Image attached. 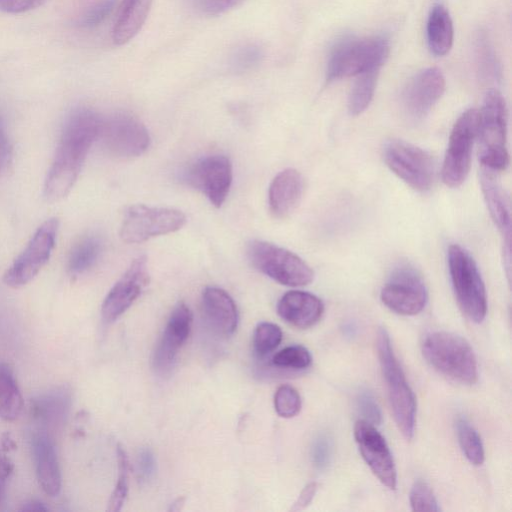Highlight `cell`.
Wrapping results in <instances>:
<instances>
[{
  "label": "cell",
  "mask_w": 512,
  "mask_h": 512,
  "mask_svg": "<svg viewBox=\"0 0 512 512\" xmlns=\"http://www.w3.org/2000/svg\"><path fill=\"white\" fill-rule=\"evenodd\" d=\"M115 5L116 0H96L78 17V25L84 28L98 26L112 13Z\"/></svg>",
  "instance_id": "35"
},
{
  "label": "cell",
  "mask_w": 512,
  "mask_h": 512,
  "mask_svg": "<svg viewBox=\"0 0 512 512\" xmlns=\"http://www.w3.org/2000/svg\"><path fill=\"white\" fill-rule=\"evenodd\" d=\"M384 161L388 168L412 189L429 190L435 178V164L425 150L400 139L385 144Z\"/></svg>",
  "instance_id": "12"
},
{
  "label": "cell",
  "mask_w": 512,
  "mask_h": 512,
  "mask_svg": "<svg viewBox=\"0 0 512 512\" xmlns=\"http://www.w3.org/2000/svg\"><path fill=\"white\" fill-rule=\"evenodd\" d=\"M21 511H47L48 507L40 501L30 500L22 505Z\"/></svg>",
  "instance_id": "46"
},
{
  "label": "cell",
  "mask_w": 512,
  "mask_h": 512,
  "mask_svg": "<svg viewBox=\"0 0 512 512\" xmlns=\"http://www.w3.org/2000/svg\"><path fill=\"white\" fill-rule=\"evenodd\" d=\"M233 179L230 159L221 154H213L197 160L186 173V181L201 191L215 207L225 202Z\"/></svg>",
  "instance_id": "14"
},
{
  "label": "cell",
  "mask_w": 512,
  "mask_h": 512,
  "mask_svg": "<svg viewBox=\"0 0 512 512\" xmlns=\"http://www.w3.org/2000/svg\"><path fill=\"white\" fill-rule=\"evenodd\" d=\"M457 437L465 457L474 465L484 462L485 453L480 435L465 419L458 418L456 422Z\"/></svg>",
  "instance_id": "29"
},
{
  "label": "cell",
  "mask_w": 512,
  "mask_h": 512,
  "mask_svg": "<svg viewBox=\"0 0 512 512\" xmlns=\"http://www.w3.org/2000/svg\"><path fill=\"white\" fill-rule=\"evenodd\" d=\"M445 91V78L438 68H427L408 83L402 94V107L408 118L423 119Z\"/></svg>",
  "instance_id": "18"
},
{
  "label": "cell",
  "mask_w": 512,
  "mask_h": 512,
  "mask_svg": "<svg viewBox=\"0 0 512 512\" xmlns=\"http://www.w3.org/2000/svg\"><path fill=\"white\" fill-rule=\"evenodd\" d=\"M381 301L391 311L405 316L420 313L427 302L425 283L418 271L401 264L392 272L381 290Z\"/></svg>",
  "instance_id": "13"
},
{
  "label": "cell",
  "mask_w": 512,
  "mask_h": 512,
  "mask_svg": "<svg viewBox=\"0 0 512 512\" xmlns=\"http://www.w3.org/2000/svg\"><path fill=\"white\" fill-rule=\"evenodd\" d=\"M301 397L298 391L290 385H281L274 395L276 413L283 418H292L301 410Z\"/></svg>",
  "instance_id": "34"
},
{
  "label": "cell",
  "mask_w": 512,
  "mask_h": 512,
  "mask_svg": "<svg viewBox=\"0 0 512 512\" xmlns=\"http://www.w3.org/2000/svg\"><path fill=\"white\" fill-rule=\"evenodd\" d=\"M98 139L109 154L118 158L142 155L151 141L145 125L136 116L124 111L101 118Z\"/></svg>",
  "instance_id": "8"
},
{
  "label": "cell",
  "mask_w": 512,
  "mask_h": 512,
  "mask_svg": "<svg viewBox=\"0 0 512 512\" xmlns=\"http://www.w3.org/2000/svg\"><path fill=\"white\" fill-rule=\"evenodd\" d=\"M310 352L301 345H291L277 352L273 358L274 366L282 369L302 370L310 366Z\"/></svg>",
  "instance_id": "33"
},
{
  "label": "cell",
  "mask_w": 512,
  "mask_h": 512,
  "mask_svg": "<svg viewBox=\"0 0 512 512\" xmlns=\"http://www.w3.org/2000/svg\"><path fill=\"white\" fill-rule=\"evenodd\" d=\"M389 49V41L384 36L342 41L330 54L326 79L330 82L357 76L373 68H381Z\"/></svg>",
  "instance_id": "6"
},
{
  "label": "cell",
  "mask_w": 512,
  "mask_h": 512,
  "mask_svg": "<svg viewBox=\"0 0 512 512\" xmlns=\"http://www.w3.org/2000/svg\"><path fill=\"white\" fill-rule=\"evenodd\" d=\"M427 43L436 56L449 52L453 44V22L448 10L442 4L432 7L426 25Z\"/></svg>",
  "instance_id": "25"
},
{
  "label": "cell",
  "mask_w": 512,
  "mask_h": 512,
  "mask_svg": "<svg viewBox=\"0 0 512 512\" xmlns=\"http://www.w3.org/2000/svg\"><path fill=\"white\" fill-rule=\"evenodd\" d=\"M46 0H0V11L19 14L41 6Z\"/></svg>",
  "instance_id": "43"
},
{
  "label": "cell",
  "mask_w": 512,
  "mask_h": 512,
  "mask_svg": "<svg viewBox=\"0 0 512 512\" xmlns=\"http://www.w3.org/2000/svg\"><path fill=\"white\" fill-rule=\"evenodd\" d=\"M264 58V50L255 43H246L234 50L229 59V68L243 73L257 67Z\"/></svg>",
  "instance_id": "31"
},
{
  "label": "cell",
  "mask_w": 512,
  "mask_h": 512,
  "mask_svg": "<svg viewBox=\"0 0 512 512\" xmlns=\"http://www.w3.org/2000/svg\"><path fill=\"white\" fill-rule=\"evenodd\" d=\"M304 191V180L299 171L287 168L272 180L268 191L271 214L278 219L288 217L299 205Z\"/></svg>",
  "instance_id": "21"
},
{
  "label": "cell",
  "mask_w": 512,
  "mask_h": 512,
  "mask_svg": "<svg viewBox=\"0 0 512 512\" xmlns=\"http://www.w3.org/2000/svg\"><path fill=\"white\" fill-rule=\"evenodd\" d=\"M102 252V241L98 236L89 235L80 239L71 249L67 269L71 275H79L92 268Z\"/></svg>",
  "instance_id": "27"
},
{
  "label": "cell",
  "mask_w": 512,
  "mask_h": 512,
  "mask_svg": "<svg viewBox=\"0 0 512 512\" xmlns=\"http://www.w3.org/2000/svg\"><path fill=\"white\" fill-rule=\"evenodd\" d=\"M102 116L90 108H78L67 118L44 182V196L59 201L73 188L87 154L98 140Z\"/></svg>",
  "instance_id": "1"
},
{
  "label": "cell",
  "mask_w": 512,
  "mask_h": 512,
  "mask_svg": "<svg viewBox=\"0 0 512 512\" xmlns=\"http://www.w3.org/2000/svg\"><path fill=\"white\" fill-rule=\"evenodd\" d=\"M13 160V147L7 132L5 120L0 115V176L10 168Z\"/></svg>",
  "instance_id": "42"
},
{
  "label": "cell",
  "mask_w": 512,
  "mask_h": 512,
  "mask_svg": "<svg viewBox=\"0 0 512 512\" xmlns=\"http://www.w3.org/2000/svg\"><path fill=\"white\" fill-rule=\"evenodd\" d=\"M480 184L489 214L499 229L504 243V259L510 267L511 209L509 197L498 172L481 166Z\"/></svg>",
  "instance_id": "19"
},
{
  "label": "cell",
  "mask_w": 512,
  "mask_h": 512,
  "mask_svg": "<svg viewBox=\"0 0 512 512\" xmlns=\"http://www.w3.org/2000/svg\"><path fill=\"white\" fill-rule=\"evenodd\" d=\"M118 477L114 490L110 496L107 511H120L128 494L129 485V460L125 449L117 445Z\"/></svg>",
  "instance_id": "30"
},
{
  "label": "cell",
  "mask_w": 512,
  "mask_h": 512,
  "mask_svg": "<svg viewBox=\"0 0 512 512\" xmlns=\"http://www.w3.org/2000/svg\"><path fill=\"white\" fill-rule=\"evenodd\" d=\"M193 316L185 303L173 309L153 353V367L159 374L168 373L174 366L179 350L188 339Z\"/></svg>",
  "instance_id": "17"
},
{
  "label": "cell",
  "mask_w": 512,
  "mask_h": 512,
  "mask_svg": "<svg viewBox=\"0 0 512 512\" xmlns=\"http://www.w3.org/2000/svg\"><path fill=\"white\" fill-rule=\"evenodd\" d=\"M244 0H195L197 8L207 16H219L239 6Z\"/></svg>",
  "instance_id": "41"
},
{
  "label": "cell",
  "mask_w": 512,
  "mask_h": 512,
  "mask_svg": "<svg viewBox=\"0 0 512 512\" xmlns=\"http://www.w3.org/2000/svg\"><path fill=\"white\" fill-rule=\"evenodd\" d=\"M24 400L11 367L0 362V418L15 421L22 414Z\"/></svg>",
  "instance_id": "26"
},
{
  "label": "cell",
  "mask_w": 512,
  "mask_h": 512,
  "mask_svg": "<svg viewBox=\"0 0 512 512\" xmlns=\"http://www.w3.org/2000/svg\"><path fill=\"white\" fill-rule=\"evenodd\" d=\"M357 403L360 412L365 418L363 420L373 425H378L381 423V410L375 397L371 392L367 390L360 392L357 398Z\"/></svg>",
  "instance_id": "39"
},
{
  "label": "cell",
  "mask_w": 512,
  "mask_h": 512,
  "mask_svg": "<svg viewBox=\"0 0 512 512\" xmlns=\"http://www.w3.org/2000/svg\"><path fill=\"white\" fill-rule=\"evenodd\" d=\"M317 489L318 484L316 482H311L307 484L299 494L298 499L291 507V511H299L306 508L313 500L317 492Z\"/></svg>",
  "instance_id": "45"
},
{
  "label": "cell",
  "mask_w": 512,
  "mask_h": 512,
  "mask_svg": "<svg viewBox=\"0 0 512 512\" xmlns=\"http://www.w3.org/2000/svg\"><path fill=\"white\" fill-rule=\"evenodd\" d=\"M251 264L276 282L290 287L305 286L313 281L311 267L295 253L261 240L252 241L247 248Z\"/></svg>",
  "instance_id": "7"
},
{
  "label": "cell",
  "mask_w": 512,
  "mask_h": 512,
  "mask_svg": "<svg viewBox=\"0 0 512 512\" xmlns=\"http://www.w3.org/2000/svg\"><path fill=\"white\" fill-rule=\"evenodd\" d=\"M136 471L138 480L141 483L149 482L156 473V459L149 448H142L136 460Z\"/></svg>",
  "instance_id": "40"
},
{
  "label": "cell",
  "mask_w": 512,
  "mask_h": 512,
  "mask_svg": "<svg viewBox=\"0 0 512 512\" xmlns=\"http://www.w3.org/2000/svg\"><path fill=\"white\" fill-rule=\"evenodd\" d=\"M377 351L394 420L403 436L411 439L416 421L415 395L393 352L390 337L383 328L377 334Z\"/></svg>",
  "instance_id": "3"
},
{
  "label": "cell",
  "mask_w": 512,
  "mask_h": 512,
  "mask_svg": "<svg viewBox=\"0 0 512 512\" xmlns=\"http://www.w3.org/2000/svg\"><path fill=\"white\" fill-rule=\"evenodd\" d=\"M448 266L461 310L473 322H482L487 313V294L476 262L463 247L454 244L448 249Z\"/></svg>",
  "instance_id": "5"
},
{
  "label": "cell",
  "mask_w": 512,
  "mask_h": 512,
  "mask_svg": "<svg viewBox=\"0 0 512 512\" xmlns=\"http://www.w3.org/2000/svg\"><path fill=\"white\" fill-rule=\"evenodd\" d=\"M478 157L482 167L497 172L509 163L507 150V106L502 94L489 90L478 111Z\"/></svg>",
  "instance_id": "2"
},
{
  "label": "cell",
  "mask_w": 512,
  "mask_h": 512,
  "mask_svg": "<svg viewBox=\"0 0 512 512\" xmlns=\"http://www.w3.org/2000/svg\"><path fill=\"white\" fill-rule=\"evenodd\" d=\"M422 352L427 362L441 374L468 385L477 381L474 351L461 336L446 331L433 332L425 338Z\"/></svg>",
  "instance_id": "4"
},
{
  "label": "cell",
  "mask_w": 512,
  "mask_h": 512,
  "mask_svg": "<svg viewBox=\"0 0 512 512\" xmlns=\"http://www.w3.org/2000/svg\"><path fill=\"white\" fill-rule=\"evenodd\" d=\"M184 498H178L176 499L170 506L169 511H179L182 509V506L184 505Z\"/></svg>",
  "instance_id": "47"
},
{
  "label": "cell",
  "mask_w": 512,
  "mask_h": 512,
  "mask_svg": "<svg viewBox=\"0 0 512 512\" xmlns=\"http://www.w3.org/2000/svg\"><path fill=\"white\" fill-rule=\"evenodd\" d=\"M202 308L208 324L223 337L231 336L238 326L239 316L232 297L218 287H207L202 293Z\"/></svg>",
  "instance_id": "23"
},
{
  "label": "cell",
  "mask_w": 512,
  "mask_h": 512,
  "mask_svg": "<svg viewBox=\"0 0 512 512\" xmlns=\"http://www.w3.org/2000/svg\"><path fill=\"white\" fill-rule=\"evenodd\" d=\"M477 127L478 110L472 108L463 112L453 125L441 169L442 181L446 186L455 188L466 180Z\"/></svg>",
  "instance_id": "9"
},
{
  "label": "cell",
  "mask_w": 512,
  "mask_h": 512,
  "mask_svg": "<svg viewBox=\"0 0 512 512\" xmlns=\"http://www.w3.org/2000/svg\"><path fill=\"white\" fill-rule=\"evenodd\" d=\"M59 220L50 218L41 224L24 250L6 270L3 281L11 288L31 282L49 261L55 247Z\"/></svg>",
  "instance_id": "10"
},
{
  "label": "cell",
  "mask_w": 512,
  "mask_h": 512,
  "mask_svg": "<svg viewBox=\"0 0 512 512\" xmlns=\"http://www.w3.org/2000/svg\"><path fill=\"white\" fill-rule=\"evenodd\" d=\"M282 340L279 326L270 322L257 325L253 335L254 351L259 357H264L278 347Z\"/></svg>",
  "instance_id": "32"
},
{
  "label": "cell",
  "mask_w": 512,
  "mask_h": 512,
  "mask_svg": "<svg viewBox=\"0 0 512 512\" xmlns=\"http://www.w3.org/2000/svg\"><path fill=\"white\" fill-rule=\"evenodd\" d=\"M15 448L16 444L11 437L4 435L0 440V503L5 497L8 480L14 471V464L7 454Z\"/></svg>",
  "instance_id": "37"
},
{
  "label": "cell",
  "mask_w": 512,
  "mask_h": 512,
  "mask_svg": "<svg viewBox=\"0 0 512 512\" xmlns=\"http://www.w3.org/2000/svg\"><path fill=\"white\" fill-rule=\"evenodd\" d=\"M354 437L359 451L373 474L389 489L397 485V472L391 451L385 438L373 424L358 420L354 426Z\"/></svg>",
  "instance_id": "15"
},
{
  "label": "cell",
  "mask_w": 512,
  "mask_h": 512,
  "mask_svg": "<svg viewBox=\"0 0 512 512\" xmlns=\"http://www.w3.org/2000/svg\"><path fill=\"white\" fill-rule=\"evenodd\" d=\"M32 453L38 483L49 496L59 494L62 485L61 471L55 445L44 431H39L32 438Z\"/></svg>",
  "instance_id": "20"
},
{
  "label": "cell",
  "mask_w": 512,
  "mask_h": 512,
  "mask_svg": "<svg viewBox=\"0 0 512 512\" xmlns=\"http://www.w3.org/2000/svg\"><path fill=\"white\" fill-rule=\"evenodd\" d=\"M380 68L367 70L359 75L355 81L348 98V111L350 115L357 116L363 113L370 105L379 75Z\"/></svg>",
  "instance_id": "28"
},
{
  "label": "cell",
  "mask_w": 512,
  "mask_h": 512,
  "mask_svg": "<svg viewBox=\"0 0 512 512\" xmlns=\"http://www.w3.org/2000/svg\"><path fill=\"white\" fill-rule=\"evenodd\" d=\"M332 456V441L327 435H319L313 442L311 448V459L314 466L325 469L330 463Z\"/></svg>",
  "instance_id": "38"
},
{
  "label": "cell",
  "mask_w": 512,
  "mask_h": 512,
  "mask_svg": "<svg viewBox=\"0 0 512 512\" xmlns=\"http://www.w3.org/2000/svg\"><path fill=\"white\" fill-rule=\"evenodd\" d=\"M277 312L290 325L299 329H307L321 319L324 305L314 294L291 290L280 298Z\"/></svg>",
  "instance_id": "22"
},
{
  "label": "cell",
  "mask_w": 512,
  "mask_h": 512,
  "mask_svg": "<svg viewBox=\"0 0 512 512\" xmlns=\"http://www.w3.org/2000/svg\"><path fill=\"white\" fill-rule=\"evenodd\" d=\"M185 214L174 208L132 205L125 211L120 237L126 243H141L181 229Z\"/></svg>",
  "instance_id": "11"
},
{
  "label": "cell",
  "mask_w": 512,
  "mask_h": 512,
  "mask_svg": "<svg viewBox=\"0 0 512 512\" xmlns=\"http://www.w3.org/2000/svg\"><path fill=\"white\" fill-rule=\"evenodd\" d=\"M153 0H122L112 31L116 45H124L133 39L144 25Z\"/></svg>",
  "instance_id": "24"
},
{
  "label": "cell",
  "mask_w": 512,
  "mask_h": 512,
  "mask_svg": "<svg viewBox=\"0 0 512 512\" xmlns=\"http://www.w3.org/2000/svg\"><path fill=\"white\" fill-rule=\"evenodd\" d=\"M409 500L413 511H440L431 487L423 480H417L413 484Z\"/></svg>",
  "instance_id": "36"
},
{
  "label": "cell",
  "mask_w": 512,
  "mask_h": 512,
  "mask_svg": "<svg viewBox=\"0 0 512 512\" xmlns=\"http://www.w3.org/2000/svg\"><path fill=\"white\" fill-rule=\"evenodd\" d=\"M479 59L485 73L490 72L491 75L496 76L497 64L495 62V57L489 47V44L485 41L480 42Z\"/></svg>",
  "instance_id": "44"
},
{
  "label": "cell",
  "mask_w": 512,
  "mask_h": 512,
  "mask_svg": "<svg viewBox=\"0 0 512 512\" xmlns=\"http://www.w3.org/2000/svg\"><path fill=\"white\" fill-rule=\"evenodd\" d=\"M148 283L147 259L139 256L107 293L101 307L103 320L110 323L118 319L136 301Z\"/></svg>",
  "instance_id": "16"
}]
</instances>
